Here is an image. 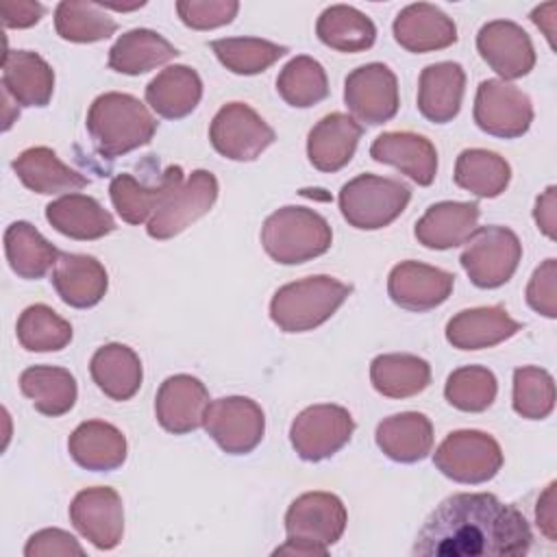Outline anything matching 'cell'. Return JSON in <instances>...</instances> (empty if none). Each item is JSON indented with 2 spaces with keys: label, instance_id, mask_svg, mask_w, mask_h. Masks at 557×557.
Instances as JSON below:
<instances>
[{
  "label": "cell",
  "instance_id": "cell-25",
  "mask_svg": "<svg viewBox=\"0 0 557 557\" xmlns=\"http://www.w3.org/2000/svg\"><path fill=\"white\" fill-rule=\"evenodd\" d=\"M2 91L22 107H46L54 91V72L30 50H7L2 57Z\"/></svg>",
  "mask_w": 557,
  "mask_h": 557
},
{
  "label": "cell",
  "instance_id": "cell-34",
  "mask_svg": "<svg viewBox=\"0 0 557 557\" xmlns=\"http://www.w3.org/2000/svg\"><path fill=\"white\" fill-rule=\"evenodd\" d=\"M176 57H178V50L157 30L133 28L120 35L117 41L111 46L109 67L120 74L139 76L159 65H165Z\"/></svg>",
  "mask_w": 557,
  "mask_h": 557
},
{
  "label": "cell",
  "instance_id": "cell-24",
  "mask_svg": "<svg viewBox=\"0 0 557 557\" xmlns=\"http://www.w3.org/2000/svg\"><path fill=\"white\" fill-rule=\"evenodd\" d=\"M50 281L59 298L74 309L96 307L109 287L104 265L96 257L74 252L59 255Z\"/></svg>",
  "mask_w": 557,
  "mask_h": 557
},
{
  "label": "cell",
  "instance_id": "cell-37",
  "mask_svg": "<svg viewBox=\"0 0 557 557\" xmlns=\"http://www.w3.org/2000/svg\"><path fill=\"white\" fill-rule=\"evenodd\" d=\"M4 255L20 278H41L59 259V250L28 222H13L4 231Z\"/></svg>",
  "mask_w": 557,
  "mask_h": 557
},
{
  "label": "cell",
  "instance_id": "cell-4",
  "mask_svg": "<svg viewBox=\"0 0 557 557\" xmlns=\"http://www.w3.org/2000/svg\"><path fill=\"white\" fill-rule=\"evenodd\" d=\"M352 287L329 274L307 276L278 287L270 318L285 333H305L324 324L350 296Z\"/></svg>",
  "mask_w": 557,
  "mask_h": 557
},
{
  "label": "cell",
  "instance_id": "cell-51",
  "mask_svg": "<svg viewBox=\"0 0 557 557\" xmlns=\"http://www.w3.org/2000/svg\"><path fill=\"white\" fill-rule=\"evenodd\" d=\"M535 520H537V527L540 531L550 540L555 542L557 533V516H555V481L548 483V487L542 492L540 500H537V509H535Z\"/></svg>",
  "mask_w": 557,
  "mask_h": 557
},
{
  "label": "cell",
  "instance_id": "cell-32",
  "mask_svg": "<svg viewBox=\"0 0 557 557\" xmlns=\"http://www.w3.org/2000/svg\"><path fill=\"white\" fill-rule=\"evenodd\" d=\"M202 98V81L189 65H168L146 85V102L165 120L189 115Z\"/></svg>",
  "mask_w": 557,
  "mask_h": 557
},
{
  "label": "cell",
  "instance_id": "cell-46",
  "mask_svg": "<svg viewBox=\"0 0 557 557\" xmlns=\"http://www.w3.org/2000/svg\"><path fill=\"white\" fill-rule=\"evenodd\" d=\"M239 11L235 0H181L176 13L181 22L194 30H211L231 24Z\"/></svg>",
  "mask_w": 557,
  "mask_h": 557
},
{
  "label": "cell",
  "instance_id": "cell-45",
  "mask_svg": "<svg viewBox=\"0 0 557 557\" xmlns=\"http://www.w3.org/2000/svg\"><path fill=\"white\" fill-rule=\"evenodd\" d=\"M513 411L527 420H544L555 409V381L548 370L522 366L513 372Z\"/></svg>",
  "mask_w": 557,
  "mask_h": 557
},
{
  "label": "cell",
  "instance_id": "cell-13",
  "mask_svg": "<svg viewBox=\"0 0 557 557\" xmlns=\"http://www.w3.org/2000/svg\"><path fill=\"white\" fill-rule=\"evenodd\" d=\"M218 178L209 170H194L148 220L152 239H172L191 222L207 215L218 200Z\"/></svg>",
  "mask_w": 557,
  "mask_h": 557
},
{
  "label": "cell",
  "instance_id": "cell-22",
  "mask_svg": "<svg viewBox=\"0 0 557 557\" xmlns=\"http://www.w3.org/2000/svg\"><path fill=\"white\" fill-rule=\"evenodd\" d=\"M522 324L513 320L505 307H474L455 313L446 324V339L459 350H481L492 348L509 337H513Z\"/></svg>",
  "mask_w": 557,
  "mask_h": 557
},
{
  "label": "cell",
  "instance_id": "cell-6",
  "mask_svg": "<svg viewBox=\"0 0 557 557\" xmlns=\"http://www.w3.org/2000/svg\"><path fill=\"white\" fill-rule=\"evenodd\" d=\"M339 211L359 231L389 226L409 205L411 189L387 176L359 174L339 189Z\"/></svg>",
  "mask_w": 557,
  "mask_h": 557
},
{
  "label": "cell",
  "instance_id": "cell-47",
  "mask_svg": "<svg viewBox=\"0 0 557 557\" xmlns=\"http://www.w3.org/2000/svg\"><path fill=\"white\" fill-rule=\"evenodd\" d=\"M527 302L535 313L550 320L557 318V259L550 257L535 268L527 285Z\"/></svg>",
  "mask_w": 557,
  "mask_h": 557
},
{
  "label": "cell",
  "instance_id": "cell-40",
  "mask_svg": "<svg viewBox=\"0 0 557 557\" xmlns=\"http://www.w3.org/2000/svg\"><path fill=\"white\" fill-rule=\"evenodd\" d=\"M57 35L74 44H94L109 39L117 30V22L98 2L63 0L54 9Z\"/></svg>",
  "mask_w": 557,
  "mask_h": 557
},
{
  "label": "cell",
  "instance_id": "cell-19",
  "mask_svg": "<svg viewBox=\"0 0 557 557\" xmlns=\"http://www.w3.org/2000/svg\"><path fill=\"white\" fill-rule=\"evenodd\" d=\"M370 157L379 163L398 168L413 183L426 187L437 174V150L424 135L411 131L381 133L372 146Z\"/></svg>",
  "mask_w": 557,
  "mask_h": 557
},
{
  "label": "cell",
  "instance_id": "cell-8",
  "mask_svg": "<svg viewBox=\"0 0 557 557\" xmlns=\"http://www.w3.org/2000/svg\"><path fill=\"white\" fill-rule=\"evenodd\" d=\"M433 463L444 476L457 483L479 485L498 474L503 466V450L490 433L461 429L444 437L433 453Z\"/></svg>",
  "mask_w": 557,
  "mask_h": 557
},
{
  "label": "cell",
  "instance_id": "cell-29",
  "mask_svg": "<svg viewBox=\"0 0 557 557\" xmlns=\"http://www.w3.org/2000/svg\"><path fill=\"white\" fill-rule=\"evenodd\" d=\"M70 457L85 470L109 472L126 461V437L122 431L102 420L81 422L67 440Z\"/></svg>",
  "mask_w": 557,
  "mask_h": 557
},
{
  "label": "cell",
  "instance_id": "cell-33",
  "mask_svg": "<svg viewBox=\"0 0 557 557\" xmlns=\"http://www.w3.org/2000/svg\"><path fill=\"white\" fill-rule=\"evenodd\" d=\"M89 372L98 389L111 400H128L139 392L144 370L137 352L126 344L100 346L91 361Z\"/></svg>",
  "mask_w": 557,
  "mask_h": 557
},
{
  "label": "cell",
  "instance_id": "cell-9",
  "mask_svg": "<svg viewBox=\"0 0 557 557\" xmlns=\"http://www.w3.org/2000/svg\"><path fill=\"white\" fill-rule=\"evenodd\" d=\"M202 426L224 453L248 455L263 440L265 416L248 396H224L207 405Z\"/></svg>",
  "mask_w": 557,
  "mask_h": 557
},
{
  "label": "cell",
  "instance_id": "cell-50",
  "mask_svg": "<svg viewBox=\"0 0 557 557\" xmlns=\"http://www.w3.org/2000/svg\"><path fill=\"white\" fill-rule=\"evenodd\" d=\"M555 196H557V187L555 185L546 187V191L542 196H537L535 209H533V218H535L537 228L550 239H555V224H557V200H555Z\"/></svg>",
  "mask_w": 557,
  "mask_h": 557
},
{
  "label": "cell",
  "instance_id": "cell-41",
  "mask_svg": "<svg viewBox=\"0 0 557 557\" xmlns=\"http://www.w3.org/2000/svg\"><path fill=\"white\" fill-rule=\"evenodd\" d=\"M276 91L289 107L307 109L329 96V78L313 57L298 54L278 72Z\"/></svg>",
  "mask_w": 557,
  "mask_h": 557
},
{
  "label": "cell",
  "instance_id": "cell-2",
  "mask_svg": "<svg viewBox=\"0 0 557 557\" xmlns=\"http://www.w3.org/2000/svg\"><path fill=\"white\" fill-rule=\"evenodd\" d=\"M157 124L139 98L122 91L100 94L87 111L89 137L104 159H115L150 144Z\"/></svg>",
  "mask_w": 557,
  "mask_h": 557
},
{
  "label": "cell",
  "instance_id": "cell-28",
  "mask_svg": "<svg viewBox=\"0 0 557 557\" xmlns=\"http://www.w3.org/2000/svg\"><path fill=\"white\" fill-rule=\"evenodd\" d=\"M46 220L70 239L89 242L115 231L113 215L87 194H65L46 207Z\"/></svg>",
  "mask_w": 557,
  "mask_h": 557
},
{
  "label": "cell",
  "instance_id": "cell-49",
  "mask_svg": "<svg viewBox=\"0 0 557 557\" xmlns=\"http://www.w3.org/2000/svg\"><path fill=\"white\" fill-rule=\"evenodd\" d=\"M0 15L7 28H28L44 15V4L35 0H0Z\"/></svg>",
  "mask_w": 557,
  "mask_h": 557
},
{
  "label": "cell",
  "instance_id": "cell-26",
  "mask_svg": "<svg viewBox=\"0 0 557 557\" xmlns=\"http://www.w3.org/2000/svg\"><path fill=\"white\" fill-rule=\"evenodd\" d=\"M481 209L476 202L444 200L431 205L416 222V239L431 250H448L461 246L476 231Z\"/></svg>",
  "mask_w": 557,
  "mask_h": 557
},
{
  "label": "cell",
  "instance_id": "cell-52",
  "mask_svg": "<svg viewBox=\"0 0 557 557\" xmlns=\"http://www.w3.org/2000/svg\"><path fill=\"white\" fill-rule=\"evenodd\" d=\"M555 11H557V4L555 2H546V4L535 7L533 13H531V22L537 28H542V33L546 35L550 46H555L553 44V37H555Z\"/></svg>",
  "mask_w": 557,
  "mask_h": 557
},
{
  "label": "cell",
  "instance_id": "cell-7",
  "mask_svg": "<svg viewBox=\"0 0 557 557\" xmlns=\"http://www.w3.org/2000/svg\"><path fill=\"white\" fill-rule=\"evenodd\" d=\"M522 259V244L518 235L498 224L476 226V231L466 242L459 257L472 285L481 289H494L505 285Z\"/></svg>",
  "mask_w": 557,
  "mask_h": 557
},
{
  "label": "cell",
  "instance_id": "cell-35",
  "mask_svg": "<svg viewBox=\"0 0 557 557\" xmlns=\"http://www.w3.org/2000/svg\"><path fill=\"white\" fill-rule=\"evenodd\" d=\"M20 389L33 407L50 418L67 413L78 396L76 379L65 368L30 366L20 374Z\"/></svg>",
  "mask_w": 557,
  "mask_h": 557
},
{
  "label": "cell",
  "instance_id": "cell-11",
  "mask_svg": "<svg viewBox=\"0 0 557 557\" xmlns=\"http://www.w3.org/2000/svg\"><path fill=\"white\" fill-rule=\"evenodd\" d=\"M355 431V420L339 405H311L302 409L292 426L289 442L305 461H322L344 448Z\"/></svg>",
  "mask_w": 557,
  "mask_h": 557
},
{
  "label": "cell",
  "instance_id": "cell-3",
  "mask_svg": "<svg viewBox=\"0 0 557 557\" xmlns=\"http://www.w3.org/2000/svg\"><path fill=\"white\" fill-rule=\"evenodd\" d=\"M346 520L348 513L339 496L331 492H305L285 513L287 540L274 550V555L324 557L342 537Z\"/></svg>",
  "mask_w": 557,
  "mask_h": 557
},
{
  "label": "cell",
  "instance_id": "cell-12",
  "mask_svg": "<svg viewBox=\"0 0 557 557\" xmlns=\"http://www.w3.org/2000/svg\"><path fill=\"white\" fill-rule=\"evenodd\" d=\"M472 115L483 133L516 139L529 131L533 122V104L516 85L500 78H487L476 87Z\"/></svg>",
  "mask_w": 557,
  "mask_h": 557
},
{
  "label": "cell",
  "instance_id": "cell-14",
  "mask_svg": "<svg viewBox=\"0 0 557 557\" xmlns=\"http://www.w3.org/2000/svg\"><path fill=\"white\" fill-rule=\"evenodd\" d=\"M344 102L348 111L370 126L389 122L400 104L396 74L385 63H366L344 81Z\"/></svg>",
  "mask_w": 557,
  "mask_h": 557
},
{
  "label": "cell",
  "instance_id": "cell-23",
  "mask_svg": "<svg viewBox=\"0 0 557 557\" xmlns=\"http://www.w3.org/2000/svg\"><path fill=\"white\" fill-rule=\"evenodd\" d=\"M181 165H170L159 183L146 185L139 183L133 174H117L109 183V196L117 215L128 224H141L154 215L163 200L183 183Z\"/></svg>",
  "mask_w": 557,
  "mask_h": 557
},
{
  "label": "cell",
  "instance_id": "cell-48",
  "mask_svg": "<svg viewBox=\"0 0 557 557\" xmlns=\"http://www.w3.org/2000/svg\"><path fill=\"white\" fill-rule=\"evenodd\" d=\"M26 557H54V555H85V548L74 535L63 529H41L33 533L24 546Z\"/></svg>",
  "mask_w": 557,
  "mask_h": 557
},
{
  "label": "cell",
  "instance_id": "cell-21",
  "mask_svg": "<svg viewBox=\"0 0 557 557\" xmlns=\"http://www.w3.org/2000/svg\"><path fill=\"white\" fill-rule=\"evenodd\" d=\"M361 124L348 115L333 111L318 120L307 137L309 163L320 172H337L352 159L361 139Z\"/></svg>",
  "mask_w": 557,
  "mask_h": 557
},
{
  "label": "cell",
  "instance_id": "cell-10",
  "mask_svg": "<svg viewBox=\"0 0 557 557\" xmlns=\"http://www.w3.org/2000/svg\"><path fill=\"white\" fill-rule=\"evenodd\" d=\"M209 139L218 154L231 161H255L274 144V128L246 102L224 104L211 120Z\"/></svg>",
  "mask_w": 557,
  "mask_h": 557
},
{
  "label": "cell",
  "instance_id": "cell-17",
  "mask_svg": "<svg viewBox=\"0 0 557 557\" xmlns=\"http://www.w3.org/2000/svg\"><path fill=\"white\" fill-rule=\"evenodd\" d=\"M455 276L420 261H400L387 276V294L407 311H429L448 300Z\"/></svg>",
  "mask_w": 557,
  "mask_h": 557
},
{
  "label": "cell",
  "instance_id": "cell-15",
  "mask_svg": "<svg viewBox=\"0 0 557 557\" xmlns=\"http://www.w3.org/2000/svg\"><path fill=\"white\" fill-rule=\"evenodd\" d=\"M70 520L98 550H111L122 542L124 507L113 487L81 490L70 505Z\"/></svg>",
  "mask_w": 557,
  "mask_h": 557
},
{
  "label": "cell",
  "instance_id": "cell-30",
  "mask_svg": "<svg viewBox=\"0 0 557 557\" xmlns=\"http://www.w3.org/2000/svg\"><path fill=\"white\" fill-rule=\"evenodd\" d=\"M13 172L35 194H74L87 187V176L65 165L54 150L46 146H33L17 154L13 161Z\"/></svg>",
  "mask_w": 557,
  "mask_h": 557
},
{
  "label": "cell",
  "instance_id": "cell-44",
  "mask_svg": "<svg viewBox=\"0 0 557 557\" xmlns=\"http://www.w3.org/2000/svg\"><path fill=\"white\" fill-rule=\"evenodd\" d=\"M498 392V381L492 370L483 366H463L448 374L444 396L446 400L468 413L485 411Z\"/></svg>",
  "mask_w": 557,
  "mask_h": 557
},
{
  "label": "cell",
  "instance_id": "cell-18",
  "mask_svg": "<svg viewBox=\"0 0 557 557\" xmlns=\"http://www.w3.org/2000/svg\"><path fill=\"white\" fill-rule=\"evenodd\" d=\"M207 405L209 392L200 379L191 374L168 376L154 398L157 422L174 435L191 433L202 426Z\"/></svg>",
  "mask_w": 557,
  "mask_h": 557
},
{
  "label": "cell",
  "instance_id": "cell-31",
  "mask_svg": "<svg viewBox=\"0 0 557 557\" xmlns=\"http://www.w3.org/2000/svg\"><path fill=\"white\" fill-rule=\"evenodd\" d=\"M376 446L398 463L422 461L433 448V424L424 413L403 411L379 422Z\"/></svg>",
  "mask_w": 557,
  "mask_h": 557
},
{
  "label": "cell",
  "instance_id": "cell-1",
  "mask_svg": "<svg viewBox=\"0 0 557 557\" xmlns=\"http://www.w3.org/2000/svg\"><path fill=\"white\" fill-rule=\"evenodd\" d=\"M531 527L520 509L490 492H459L444 498L416 535L413 555L479 557L527 555Z\"/></svg>",
  "mask_w": 557,
  "mask_h": 557
},
{
  "label": "cell",
  "instance_id": "cell-38",
  "mask_svg": "<svg viewBox=\"0 0 557 557\" xmlns=\"http://www.w3.org/2000/svg\"><path fill=\"white\" fill-rule=\"evenodd\" d=\"M318 39L337 52H361L372 48L376 39L374 22L355 7H326L315 24Z\"/></svg>",
  "mask_w": 557,
  "mask_h": 557
},
{
  "label": "cell",
  "instance_id": "cell-20",
  "mask_svg": "<svg viewBox=\"0 0 557 557\" xmlns=\"http://www.w3.org/2000/svg\"><path fill=\"white\" fill-rule=\"evenodd\" d=\"M394 39L407 52L444 50L457 41V26L442 9L429 2L407 4L392 24Z\"/></svg>",
  "mask_w": 557,
  "mask_h": 557
},
{
  "label": "cell",
  "instance_id": "cell-39",
  "mask_svg": "<svg viewBox=\"0 0 557 557\" xmlns=\"http://www.w3.org/2000/svg\"><path fill=\"white\" fill-rule=\"evenodd\" d=\"M455 183L479 196L496 198L511 181V165L498 152L485 148H466L455 161Z\"/></svg>",
  "mask_w": 557,
  "mask_h": 557
},
{
  "label": "cell",
  "instance_id": "cell-27",
  "mask_svg": "<svg viewBox=\"0 0 557 557\" xmlns=\"http://www.w3.org/2000/svg\"><path fill=\"white\" fill-rule=\"evenodd\" d=\"M466 89V72L455 61L431 63L418 81V111L435 124L457 117Z\"/></svg>",
  "mask_w": 557,
  "mask_h": 557
},
{
  "label": "cell",
  "instance_id": "cell-16",
  "mask_svg": "<svg viewBox=\"0 0 557 557\" xmlns=\"http://www.w3.org/2000/svg\"><path fill=\"white\" fill-rule=\"evenodd\" d=\"M476 50L505 83L527 76L535 65L531 37L511 20H492L483 24L476 35Z\"/></svg>",
  "mask_w": 557,
  "mask_h": 557
},
{
  "label": "cell",
  "instance_id": "cell-42",
  "mask_svg": "<svg viewBox=\"0 0 557 557\" xmlns=\"http://www.w3.org/2000/svg\"><path fill=\"white\" fill-rule=\"evenodd\" d=\"M211 50L215 52L218 61L233 74L252 76L265 72L274 65L285 52V46L261 37H222L211 41Z\"/></svg>",
  "mask_w": 557,
  "mask_h": 557
},
{
  "label": "cell",
  "instance_id": "cell-43",
  "mask_svg": "<svg viewBox=\"0 0 557 557\" xmlns=\"http://www.w3.org/2000/svg\"><path fill=\"white\" fill-rule=\"evenodd\" d=\"M17 342L30 352L61 350L72 342V326L48 305H30L17 318Z\"/></svg>",
  "mask_w": 557,
  "mask_h": 557
},
{
  "label": "cell",
  "instance_id": "cell-5",
  "mask_svg": "<svg viewBox=\"0 0 557 557\" xmlns=\"http://www.w3.org/2000/svg\"><path fill=\"white\" fill-rule=\"evenodd\" d=\"M261 244L276 263L296 265L324 255L333 244V231L318 211L287 205L265 218Z\"/></svg>",
  "mask_w": 557,
  "mask_h": 557
},
{
  "label": "cell",
  "instance_id": "cell-36",
  "mask_svg": "<svg viewBox=\"0 0 557 557\" xmlns=\"http://www.w3.org/2000/svg\"><path fill=\"white\" fill-rule=\"evenodd\" d=\"M372 387L387 398H409L431 383V366L418 355L389 352L379 355L370 363Z\"/></svg>",
  "mask_w": 557,
  "mask_h": 557
}]
</instances>
